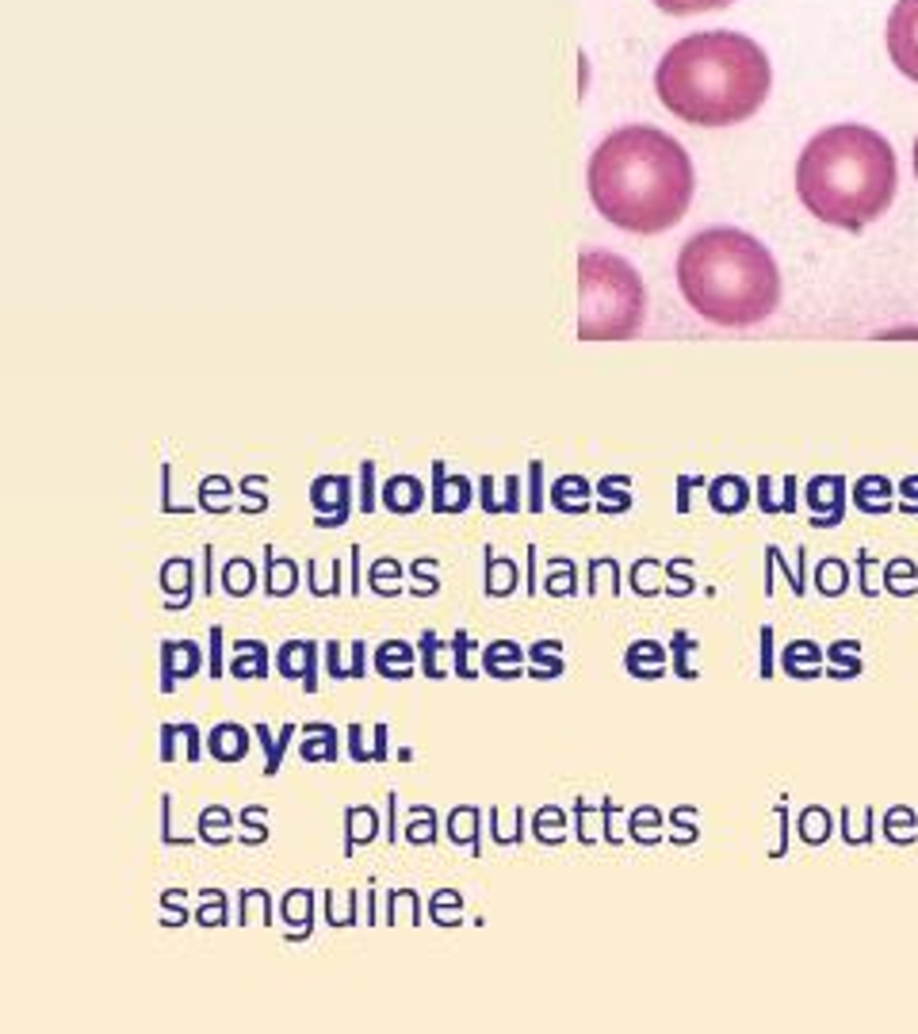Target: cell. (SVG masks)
I'll use <instances>...</instances> for the list:
<instances>
[{
	"instance_id": "f35d334b",
	"label": "cell",
	"mask_w": 918,
	"mask_h": 1034,
	"mask_svg": "<svg viewBox=\"0 0 918 1034\" xmlns=\"http://www.w3.org/2000/svg\"><path fill=\"white\" fill-rule=\"evenodd\" d=\"M800 839L804 843H811V847H819L822 839L830 835V813L827 808H819V805H811V808H804L800 813Z\"/></svg>"
},
{
	"instance_id": "ee69618b",
	"label": "cell",
	"mask_w": 918,
	"mask_h": 1034,
	"mask_svg": "<svg viewBox=\"0 0 918 1034\" xmlns=\"http://www.w3.org/2000/svg\"><path fill=\"white\" fill-rule=\"evenodd\" d=\"M418 644H421V670H426V678H445V670H440V663H437V652H440L437 633H432V628H426Z\"/></svg>"
},
{
	"instance_id": "681fc988",
	"label": "cell",
	"mask_w": 918,
	"mask_h": 1034,
	"mask_svg": "<svg viewBox=\"0 0 918 1034\" xmlns=\"http://www.w3.org/2000/svg\"><path fill=\"white\" fill-rule=\"evenodd\" d=\"M211 655H207V670H211V678H222V625H211Z\"/></svg>"
},
{
	"instance_id": "b9f144b4",
	"label": "cell",
	"mask_w": 918,
	"mask_h": 1034,
	"mask_svg": "<svg viewBox=\"0 0 918 1034\" xmlns=\"http://www.w3.org/2000/svg\"><path fill=\"white\" fill-rule=\"evenodd\" d=\"M559 564V575L548 571V583H543V590L551 594V598H570V594H578V571L570 559H556Z\"/></svg>"
},
{
	"instance_id": "9c48e42d",
	"label": "cell",
	"mask_w": 918,
	"mask_h": 1034,
	"mask_svg": "<svg viewBox=\"0 0 918 1034\" xmlns=\"http://www.w3.org/2000/svg\"><path fill=\"white\" fill-rule=\"evenodd\" d=\"M203 652L192 640H164L161 644V694H172L180 683L199 675Z\"/></svg>"
},
{
	"instance_id": "bcb514c9",
	"label": "cell",
	"mask_w": 918,
	"mask_h": 1034,
	"mask_svg": "<svg viewBox=\"0 0 918 1034\" xmlns=\"http://www.w3.org/2000/svg\"><path fill=\"white\" fill-rule=\"evenodd\" d=\"M360 510L363 514L376 510V460L360 464Z\"/></svg>"
},
{
	"instance_id": "277c9868",
	"label": "cell",
	"mask_w": 918,
	"mask_h": 1034,
	"mask_svg": "<svg viewBox=\"0 0 918 1034\" xmlns=\"http://www.w3.org/2000/svg\"><path fill=\"white\" fill-rule=\"evenodd\" d=\"M678 288L705 322L742 330L781 307V269L766 246L735 227H708L678 253Z\"/></svg>"
},
{
	"instance_id": "7a4b0ae2",
	"label": "cell",
	"mask_w": 918,
	"mask_h": 1034,
	"mask_svg": "<svg viewBox=\"0 0 918 1034\" xmlns=\"http://www.w3.org/2000/svg\"><path fill=\"white\" fill-rule=\"evenodd\" d=\"M774 89L766 50L742 31H692L662 54L655 92L689 127H735L758 116Z\"/></svg>"
},
{
	"instance_id": "60d3db41",
	"label": "cell",
	"mask_w": 918,
	"mask_h": 1034,
	"mask_svg": "<svg viewBox=\"0 0 918 1034\" xmlns=\"http://www.w3.org/2000/svg\"><path fill=\"white\" fill-rule=\"evenodd\" d=\"M658 12L666 16H697V12H716V8H727L731 0H651Z\"/></svg>"
},
{
	"instance_id": "5bb4252c",
	"label": "cell",
	"mask_w": 918,
	"mask_h": 1034,
	"mask_svg": "<svg viewBox=\"0 0 918 1034\" xmlns=\"http://www.w3.org/2000/svg\"><path fill=\"white\" fill-rule=\"evenodd\" d=\"M597 495L593 483L582 479V476H559L551 483V510L559 514H570V517H582L590 514V498Z\"/></svg>"
},
{
	"instance_id": "c3c4849f",
	"label": "cell",
	"mask_w": 918,
	"mask_h": 1034,
	"mask_svg": "<svg viewBox=\"0 0 918 1034\" xmlns=\"http://www.w3.org/2000/svg\"><path fill=\"white\" fill-rule=\"evenodd\" d=\"M528 510L540 514L543 510V464L532 460V468H528Z\"/></svg>"
},
{
	"instance_id": "4dcf8cb0",
	"label": "cell",
	"mask_w": 918,
	"mask_h": 1034,
	"mask_svg": "<svg viewBox=\"0 0 918 1034\" xmlns=\"http://www.w3.org/2000/svg\"><path fill=\"white\" fill-rule=\"evenodd\" d=\"M816 590L822 594V598H842V594L850 590V567H846L838 556H827L816 567Z\"/></svg>"
},
{
	"instance_id": "8fae6325",
	"label": "cell",
	"mask_w": 918,
	"mask_h": 1034,
	"mask_svg": "<svg viewBox=\"0 0 918 1034\" xmlns=\"http://www.w3.org/2000/svg\"><path fill=\"white\" fill-rule=\"evenodd\" d=\"M471 479L463 476H448L445 460H432V490H429V506L432 514H463L471 506Z\"/></svg>"
},
{
	"instance_id": "7402d4cb",
	"label": "cell",
	"mask_w": 918,
	"mask_h": 1034,
	"mask_svg": "<svg viewBox=\"0 0 918 1034\" xmlns=\"http://www.w3.org/2000/svg\"><path fill=\"white\" fill-rule=\"evenodd\" d=\"M517 583H521V567H517V559L493 556V548H487V583H482L487 598H509V594L517 590Z\"/></svg>"
},
{
	"instance_id": "7dc6e473",
	"label": "cell",
	"mask_w": 918,
	"mask_h": 1034,
	"mask_svg": "<svg viewBox=\"0 0 918 1034\" xmlns=\"http://www.w3.org/2000/svg\"><path fill=\"white\" fill-rule=\"evenodd\" d=\"M467 652H471V636H467V633H463V628H459V633L452 636V655H456V675H459V678H467V683H471V678H479V675H475V670H471V663H467Z\"/></svg>"
},
{
	"instance_id": "e575fe53",
	"label": "cell",
	"mask_w": 918,
	"mask_h": 1034,
	"mask_svg": "<svg viewBox=\"0 0 918 1034\" xmlns=\"http://www.w3.org/2000/svg\"><path fill=\"white\" fill-rule=\"evenodd\" d=\"M326 670L329 678H363V640H352V667H341V644L326 640Z\"/></svg>"
},
{
	"instance_id": "74e56055",
	"label": "cell",
	"mask_w": 918,
	"mask_h": 1034,
	"mask_svg": "<svg viewBox=\"0 0 918 1034\" xmlns=\"http://www.w3.org/2000/svg\"><path fill=\"white\" fill-rule=\"evenodd\" d=\"M785 490H788L785 498H774V483H769V476H761L758 479V506L766 514H792L796 510V479H785Z\"/></svg>"
},
{
	"instance_id": "30bf717a",
	"label": "cell",
	"mask_w": 918,
	"mask_h": 1034,
	"mask_svg": "<svg viewBox=\"0 0 918 1034\" xmlns=\"http://www.w3.org/2000/svg\"><path fill=\"white\" fill-rule=\"evenodd\" d=\"M276 670L280 678L302 683L307 694H318V644L315 640H288L276 652Z\"/></svg>"
},
{
	"instance_id": "816d5d0a",
	"label": "cell",
	"mask_w": 918,
	"mask_h": 1034,
	"mask_svg": "<svg viewBox=\"0 0 918 1034\" xmlns=\"http://www.w3.org/2000/svg\"><path fill=\"white\" fill-rule=\"evenodd\" d=\"M177 724H161V763H177Z\"/></svg>"
},
{
	"instance_id": "11a10c76",
	"label": "cell",
	"mask_w": 918,
	"mask_h": 1034,
	"mask_svg": "<svg viewBox=\"0 0 918 1034\" xmlns=\"http://www.w3.org/2000/svg\"><path fill=\"white\" fill-rule=\"evenodd\" d=\"M697 483H705V479H689V476L678 479V487H681V490H678V510H681V514H689V487H697Z\"/></svg>"
},
{
	"instance_id": "d6986e66",
	"label": "cell",
	"mask_w": 918,
	"mask_h": 1034,
	"mask_svg": "<svg viewBox=\"0 0 918 1034\" xmlns=\"http://www.w3.org/2000/svg\"><path fill=\"white\" fill-rule=\"evenodd\" d=\"M891 495H896V483L885 476H865V479H857L850 490L857 510L872 514V517H885L891 510Z\"/></svg>"
},
{
	"instance_id": "f5cc1de1",
	"label": "cell",
	"mask_w": 918,
	"mask_h": 1034,
	"mask_svg": "<svg viewBox=\"0 0 918 1034\" xmlns=\"http://www.w3.org/2000/svg\"><path fill=\"white\" fill-rule=\"evenodd\" d=\"M896 495H904V506L899 510L904 514H918V479H904L896 487Z\"/></svg>"
},
{
	"instance_id": "9a60e30c",
	"label": "cell",
	"mask_w": 918,
	"mask_h": 1034,
	"mask_svg": "<svg viewBox=\"0 0 918 1034\" xmlns=\"http://www.w3.org/2000/svg\"><path fill=\"white\" fill-rule=\"evenodd\" d=\"M708 506L724 517H735L750 506V483L742 476H716L708 483Z\"/></svg>"
},
{
	"instance_id": "83f0119b",
	"label": "cell",
	"mask_w": 918,
	"mask_h": 1034,
	"mask_svg": "<svg viewBox=\"0 0 918 1034\" xmlns=\"http://www.w3.org/2000/svg\"><path fill=\"white\" fill-rule=\"evenodd\" d=\"M376 827H379V816L371 813V808H349L345 813V858H352V851L360 847V843H371L376 839Z\"/></svg>"
},
{
	"instance_id": "ac0fdd59",
	"label": "cell",
	"mask_w": 918,
	"mask_h": 1034,
	"mask_svg": "<svg viewBox=\"0 0 918 1034\" xmlns=\"http://www.w3.org/2000/svg\"><path fill=\"white\" fill-rule=\"evenodd\" d=\"M623 667H628L631 678H647V683H655V678L666 675V648L658 640H636L628 652H623Z\"/></svg>"
},
{
	"instance_id": "ba28073f",
	"label": "cell",
	"mask_w": 918,
	"mask_h": 1034,
	"mask_svg": "<svg viewBox=\"0 0 918 1034\" xmlns=\"http://www.w3.org/2000/svg\"><path fill=\"white\" fill-rule=\"evenodd\" d=\"M804 503L811 506V525H816V529H835L846 514V479L816 476L804 487Z\"/></svg>"
},
{
	"instance_id": "d590c367",
	"label": "cell",
	"mask_w": 918,
	"mask_h": 1034,
	"mask_svg": "<svg viewBox=\"0 0 918 1034\" xmlns=\"http://www.w3.org/2000/svg\"><path fill=\"white\" fill-rule=\"evenodd\" d=\"M199 506L207 514H227L230 510V479L227 476H207L199 483Z\"/></svg>"
},
{
	"instance_id": "4fadbf2b",
	"label": "cell",
	"mask_w": 918,
	"mask_h": 1034,
	"mask_svg": "<svg viewBox=\"0 0 918 1034\" xmlns=\"http://www.w3.org/2000/svg\"><path fill=\"white\" fill-rule=\"evenodd\" d=\"M379 498H383L387 514L410 517L426 506V483H421L418 476H391L383 483V490H379Z\"/></svg>"
},
{
	"instance_id": "5b68a950",
	"label": "cell",
	"mask_w": 918,
	"mask_h": 1034,
	"mask_svg": "<svg viewBox=\"0 0 918 1034\" xmlns=\"http://www.w3.org/2000/svg\"><path fill=\"white\" fill-rule=\"evenodd\" d=\"M647 318V288L623 257L586 249L578 257V338L628 341Z\"/></svg>"
},
{
	"instance_id": "3957f363",
	"label": "cell",
	"mask_w": 918,
	"mask_h": 1034,
	"mask_svg": "<svg viewBox=\"0 0 918 1034\" xmlns=\"http://www.w3.org/2000/svg\"><path fill=\"white\" fill-rule=\"evenodd\" d=\"M896 188V150L865 123L822 127L796 158V196L827 227L865 230L891 207Z\"/></svg>"
},
{
	"instance_id": "d6a6232c",
	"label": "cell",
	"mask_w": 918,
	"mask_h": 1034,
	"mask_svg": "<svg viewBox=\"0 0 918 1034\" xmlns=\"http://www.w3.org/2000/svg\"><path fill=\"white\" fill-rule=\"evenodd\" d=\"M253 736L261 739V744H265V752H268V758H265V778H276V770H280V766H283V752H288L291 736H296V724H283L280 739H272V732H268V724H257V728H253Z\"/></svg>"
},
{
	"instance_id": "1f68e13d",
	"label": "cell",
	"mask_w": 918,
	"mask_h": 1034,
	"mask_svg": "<svg viewBox=\"0 0 918 1034\" xmlns=\"http://www.w3.org/2000/svg\"><path fill=\"white\" fill-rule=\"evenodd\" d=\"M830 678H857L861 675V644L857 640H835L827 648Z\"/></svg>"
},
{
	"instance_id": "8992f818",
	"label": "cell",
	"mask_w": 918,
	"mask_h": 1034,
	"mask_svg": "<svg viewBox=\"0 0 918 1034\" xmlns=\"http://www.w3.org/2000/svg\"><path fill=\"white\" fill-rule=\"evenodd\" d=\"M888 62L918 84V0H896L885 23Z\"/></svg>"
},
{
	"instance_id": "7bdbcfd3",
	"label": "cell",
	"mask_w": 918,
	"mask_h": 1034,
	"mask_svg": "<svg viewBox=\"0 0 918 1034\" xmlns=\"http://www.w3.org/2000/svg\"><path fill=\"white\" fill-rule=\"evenodd\" d=\"M673 675L678 678H697V670L689 667V652H697V640L689 633H673Z\"/></svg>"
},
{
	"instance_id": "4316f807",
	"label": "cell",
	"mask_w": 918,
	"mask_h": 1034,
	"mask_svg": "<svg viewBox=\"0 0 918 1034\" xmlns=\"http://www.w3.org/2000/svg\"><path fill=\"white\" fill-rule=\"evenodd\" d=\"M479 503L487 514H521V476L506 479V498L493 495V479L482 476L479 479Z\"/></svg>"
},
{
	"instance_id": "f907efd6",
	"label": "cell",
	"mask_w": 918,
	"mask_h": 1034,
	"mask_svg": "<svg viewBox=\"0 0 918 1034\" xmlns=\"http://www.w3.org/2000/svg\"><path fill=\"white\" fill-rule=\"evenodd\" d=\"M761 678H774V628H761V667H758Z\"/></svg>"
},
{
	"instance_id": "6da1fadb",
	"label": "cell",
	"mask_w": 918,
	"mask_h": 1034,
	"mask_svg": "<svg viewBox=\"0 0 918 1034\" xmlns=\"http://www.w3.org/2000/svg\"><path fill=\"white\" fill-rule=\"evenodd\" d=\"M586 185L605 222L628 235H662L686 219L697 172L673 135L651 123H628L601 138Z\"/></svg>"
},
{
	"instance_id": "ab89813d",
	"label": "cell",
	"mask_w": 918,
	"mask_h": 1034,
	"mask_svg": "<svg viewBox=\"0 0 918 1034\" xmlns=\"http://www.w3.org/2000/svg\"><path fill=\"white\" fill-rule=\"evenodd\" d=\"M387 575H402V564H398V559H376V567H371V575H368V586L376 594H383V598H398L402 586L387 583Z\"/></svg>"
},
{
	"instance_id": "d4e9b609",
	"label": "cell",
	"mask_w": 918,
	"mask_h": 1034,
	"mask_svg": "<svg viewBox=\"0 0 918 1034\" xmlns=\"http://www.w3.org/2000/svg\"><path fill=\"white\" fill-rule=\"evenodd\" d=\"M567 663H562V640H536L528 648V678H562Z\"/></svg>"
},
{
	"instance_id": "e0dca14e",
	"label": "cell",
	"mask_w": 918,
	"mask_h": 1034,
	"mask_svg": "<svg viewBox=\"0 0 918 1034\" xmlns=\"http://www.w3.org/2000/svg\"><path fill=\"white\" fill-rule=\"evenodd\" d=\"M822 648L816 640H792L781 655V670L788 678H804V683H811V678L822 675Z\"/></svg>"
},
{
	"instance_id": "6f0895ef",
	"label": "cell",
	"mask_w": 918,
	"mask_h": 1034,
	"mask_svg": "<svg viewBox=\"0 0 918 1034\" xmlns=\"http://www.w3.org/2000/svg\"><path fill=\"white\" fill-rule=\"evenodd\" d=\"M376 763H387V724H376Z\"/></svg>"
},
{
	"instance_id": "f546056e",
	"label": "cell",
	"mask_w": 918,
	"mask_h": 1034,
	"mask_svg": "<svg viewBox=\"0 0 918 1034\" xmlns=\"http://www.w3.org/2000/svg\"><path fill=\"white\" fill-rule=\"evenodd\" d=\"M631 479L628 476H605L601 483H597V510L601 514H628L631 510Z\"/></svg>"
},
{
	"instance_id": "db71d44e",
	"label": "cell",
	"mask_w": 918,
	"mask_h": 1034,
	"mask_svg": "<svg viewBox=\"0 0 918 1034\" xmlns=\"http://www.w3.org/2000/svg\"><path fill=\"white\" fill-rule=\"evenodd\" d=\"M199 924L203 927H211V924H227V901H222V893H219V901H214V908L207 904L203 912H199Z\"/></svg>"
},
{
	"instance_id": "44dd1931",
	"label": "cell",
	"mask_w": 918,
	"mask_h": 1034,
	"mask_svg": "<svg viewBox=\"0 0 918 1034\" xmlns=\"http://www.w3.org/2000/svg\"><path fill=\"white\" fill-rule=\"evenodd\" d=\"M299 586V567L291 559L276 556V548H265V594L268 598H288Z\"/></svg>"
},
{
	"instance_id": "2e32d148",
	"label": "cell",
	"mask_w": 918,
	"mask_h": 1034,
	"mask_svg": "<svg viewBox=\"0 0 918 1034\" xmlns=\"http://www.w3.org/2000/svg\"><path fill=\"white\" fill-rule=\"evenodd\" d=\"M525 659H528V655L521 652V644H513V640H493L490 648L482 652V670H487V675H493V678H501V683H509V678L528 675Z\"/></svg>"
},
{
	"instance_id": "8d00e7d4",
	"label": "cell",
	"mask_w": 918,
	"mask_h": 1034,
	"mask_svg": "<svg viewBox=\"0 0 918 1034\" xmlns=\"http://www.w3.org/2000/svg\"><path fill=\"white\" fill-rule=\"evenodd\" d=\"M230 813L222 805L214 808H203V816H199V839L203 843H214V847H222V843H230Z\"/></svg>"
},
{
	"instance_id": "cb8c5ba5",
	"label": "cell",
	"mask_w": 918,
	"mask_h": 1034,
	"mask_svg": "<svg viewBox=\"0 0 918 1034\" xmlns=\"http://www.w3.org/2000/svg\"><path fill=\"white\" fill-rule=\"evenodd\" d=\"M233 678H268V648L265 640H238L230 659Z\"/></svg>"
},
{
	"instance_id": "ffe728a7",
	"label": "cell",
	"mask_w": 918,
	"mask_h": 1034,
	"mask_svg": "<svg viewBox=\"0 0 918 1034\" xmlns=\"http://www.w3.org/2000/svg\"><path fill=\"white\" fill-rule=\"evenodd\" d=\"M302 763H337V728L326 720H315L302 728V747H299Z\"/></svg>"
},
{
	"instance_id": "f1b7e54d",
	"label": "cell",
	"mask_w": 918,
	"mask_h": 1034,
	"mask_svg": "<svg viewBox=\"0 0 918 1034\" xmlns=\"http://www.w3.org/2000/svg\"><path fill=\"white\" fill-rule=\"evenodd\" d=\"M448 839H452L456 847H467L471 855H479V808L475 805L456 808V813L448 816Z\"/></svg>"
},
{
	"instance_id": "836d02e7",
	"label": "cell",
	"mask_w": 918,
	"mask_h": 1034,
	"mask_svg": "<svg viewBox=\"0 0 918 1034\" xmlns=\"http://www.w3.org/2000/svg\"><path fill=\"white\" fill-rule=\"evenodd\" d=\"M253 583H257V571L246 556H233L230 564L222 567V590H227L230 598H246V594H253Z\"/></svg>"
},
{
	"instance_id": "52a82bcc",
	"label": "cell",
	"mask_w": 918,
	"mask_h": 1034,
	"mask_svg": "<svg viewBox=\"0 0 918 1034\" xmlns=\"http://www.w3.org/2000/svg\"><path fill=\"white\" fill-rule=\"evenodd\" d=\"M352 479L345 476H318L310 483V506L318 510V529H341L352 510Z\"/></svg>"
},
{
	"instance_id": "f6af8a7d",
	"label": "cell",
	"mask_w": 918,
	"mask_h": 1034,
	"mask_svg": "<svg viewBox=\"0 0 918 1034\" xmlns=\"http://www.w3.org/2000/svg\"><path fill=\"white\" fill-rule=\"evenodd\" d=\"M551 827H567V821H562V808H540V813H536V835H540V843H559L562 839V835L551 832Z\"/></svg>"
},
{
	"instance_id": "9f6ffc18",
	"label": "cell",
	"mask_w": 918,
	"mask_h": 1034,
	"mask_svg": "<svg viewBox=\"0 0 918 1034\" xmlns=\"http://www.w3.org/2000/svg\"><path fill=\"white\" fill-rule=\"evenodd\" d=\"M769 564L781 567V548H769ZM788 579H792V583H788V586H792V594H804V579H800V575H788Z\"/></svg>"
},
{
	"instance_id": "680465c9",
	"label": "cell",
	"mask_w": 918,
	"mask_h": 1034,
	"mask_svg": "<svg viewBox=\"0 0 918 1034\" xmlns=\"http://www.w3.org/2000/svg\"><path fill=\"white\" fill-rule=\"evenodd\" d=\"M911 158H915V177H918V138H915V153H911Z\"/></svg>"
},
{
	"instance_id": "484cf974",
	"label": "cell",
	"mask_w": 918,
	"mask_h": 1034,
	"mask_svg": "<svg viewBox=\"0 0 918 1034\" xmlns=\"http://www.w3.org/2000/svg\"><path fill=\"white\" fill-rule=\"evenodd\" d=\"M283 919H288L291 927H302V931H291V943H302V938H310V927H315V893L310 889H291L283 896Z\"/></svg>"
},
{
	"instance_id": "603a6c76",
	"label": "cell",
	"mask_w": 918,
	"mask_h": 1034,
	"mask_svg": "<svg viewBox=\"0 0 918 1034\" xmlns=\"http://www.w3.org/2000/svg\"><path fill=\"white\" fill-rule=\"evenodd\" d=\"M376 675L379 678H413V648L402 640H383L376 648Z\"/></svg>"
},
{
	"instance_id": "7c38bea8",
	"label": "cell",
	"mask_w": 918,
	"mask_h": 1034,
	"mask_svg": "<svg viewBox=\"0 0 918 1034\" xmlns=\"http://www.w3.org/2000/svg\"><path fill=\"white\" fill-rule=\"evenodd\" d=\"M249 736L253 732L246 728V724H233V720H222L214 724L211 732H207V752H211L214 763H241V758L249 755Z\"/></svg>"
}]
</instances>
